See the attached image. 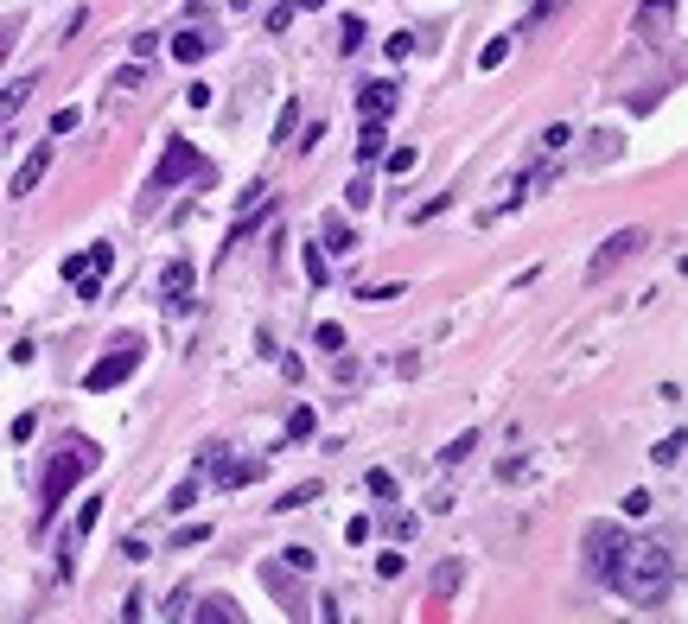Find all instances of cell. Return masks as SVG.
Instances as JSON below:
<instances>
[{
  "label": "cell",
  "mask_w": 688,
  "mask_h": 624,
  "mask_svg": "<svg viewBox=\"0 0 688 624\" xmlns=\"http://www.w3.org/2000/svg\"><path fill=\"white\" fill-rule=\"evenodd\" d=\"M211 45H217L211 32L192 26V32H179V39H172V58H179V64H198V58H211Z\"/></svg>",
  "instance_id": "4fadbf2b"
},
{
  "label": "cell",
  "mask_w": 688,
  "mask_h": 624,
  "mask_svg": "<svg viewBox=\"0 0 688 624\" xmlns=\"http://www.w3.org/2000/svg\"><path fill=\"white\" fill-rule=\"evenodd\" d=\"M453 586H459V567H453V561H446V567H440V574H434V593H453Z\"/></svg>",
  "instance_id": "d590c367"
},
{
  "label": "cell",
  "mask_w": 688,
  "mask_h": 624,
  "mask_svg": "<svg viewBox=\"0 0 688 624\" xmlns=\"http://www.w3.org/2000/svg\"><path fill=\"white\" fill-rule=\"evenodd\" d=\"M364 484H370V491H376V497H395V478H389V472H370Z\"/></svg>",
  "instance_id": "74e56055"
},
{
  "label": "cell",
  "mask_w": 688,
  "mask_h": 624,
  "mask_svg": "<svg viewBox=\"0 0 688 624\" xmlns=\"http://www.w3.org/2000/svg\"><path fill=\"white\" fill-rule=\"evenodd\" d=\"M319 344L325 351H344V325H319Z\"/></svg>",
  "instance_id": "e575fe53"
},
{
  "label": "cell",
  "mask_w": 688,
  "mask_h": 624,
  "mask_svg": "<svg viewBox=\"0 0 688 624\" xmlns=\"http://www.w3.org/2000/svg\"><path fill=\"white\" fill-rule=\"evenodd\" d=\"M644 242H650L644 230H618V236H606V249H599L593 262H587V281H606V274H612L618 262H631V255H638Z\"/></svg>",
  "instance_id": "52a82bcc"
},
{
  "label": "cell",
  "mask_w": 688,
  "mask_h": 624,
  "mask_svg": "<svg viewBox=\"0 0 688 624\" xmlns=\"http://www.w3.org/2000/svg\"><path fill=\"white\" fill-rule=\"evenodd\" d=\"M294 121H300V102H287L281 121H274V147H287V134H294Z\"/></svg>",
  "instance_id": "cb8c5ba5"
},
{
  "label": "cell",
  "mask_w": 688,
  "mask_h": 624,
  "mask_svg": "<svg viewBox=\"0 0 688 624\" xmlns=\"http://www.w3.org/2000/svg\"><path fill=\"white\" fill-rule=\"evenodd\" d=\"M198 491H204V478H185V484H179V491H172V497H166V504H172V510H192V504H198Z\"/></svg>",
  "instance_id": "7402d4cb"
},
{
  "label": "cell",
  "mask_w": 688,
  "mask_h": 624,
  "mask_svg": "<svg viewBox=\"0 0 688 624\" xmlns=\"http://www.w3.org/2000/svg\"><path fill=\"white\" fill-rule=\"evenodd\" d=\"M32 90H39V71H26V77H13V83H7V90H0V128H7V121H13V115H20V109H26V96H32Z\"/></svg>",
  "instance_id": "30bf717a"
},
{
  "label": "cell",
  "mask_w": 688,
  "mask_h": 624,
  "mask_svg": "<svg viewBox=\"0 0 688 624\" xmlns=\"http://www.w3.org/2000/svg\"><path fill=\"white\" fill-rule=\"evenodd\" d=\"M294 26V0H287V7H268V32H287Z\"/></svg>",
  "instance_id": "f546056e"
},
{
  "label": "cell",
  "mask_w": 688,
  "mask_h": 624,
  "mask_svg": "<svg viewBox=\"0 0 688 624\" xmlns=\"http://www.w3.org/2000/svg\"><path fill=\"white\" fill-rule=\"evenodd\" d=\"M45 172H51V141H39V147H32L26 160H20V172H13V185H7V198H32Z\"/></svg>",
  "instance_id": "ba28073f"
},
{
  "label": "cell",
  "mask_w": 688,
  "mask_h": 624,
  "mask_svg": "<svg viewBox=\"0 0 688 624\" xmlns=\"http://www.w3.org/2000/svg\"><path fill=\"white\" fill-rule=\"evenodd\" d=\"M77 121H83V109H58V115H51V134H71Z\"/></svg>",
  "instance_id": "1f68e13d"
},
{
  "label": "cell",
  "mask_w": 688,
  "mask_h": 624,
  "mask_svg": "<svg viewBox=\"0 0 688 624\" xmlns=\"http://www.w3.org/2000/svg\"><path fill=\"white\" fill-rule=\"evenodd\" d=\"M383 147H389L383 121H364V134H357V153H364V160H383Z\"/></svg>",
  "instance_id": "9a60e30c"
},
{
  "label": "cell",
  "mask_w": 688,
  "mask_h": 624,
  "mask_svg": "<svg viewBox=\"0 0 688 624\" xmlns=\"http://www.w3.org/2000/svg\"><path fill=\"white\" fill-rule=\"evenodd\" d=\"M357 45H364V20H344L338 26V51H357Z\"/></svg>",
  "instance_id": "484cf974"
},
{
  "label": "cell",
  "mask_w": 688,
  "mask_h": 624,
  "mask_svg": "<svg viewBox=\"0 0 688 624\" xmlns=\"http://www.w3.org/2000/svg\"><path fill=\"white\" fill-rule=\"evenodd\" d=\"M13 39H20V20H7V26H0V58L13 51Z\"/></svg>",
  "instance_id": "f35d334b"
},
{
  "label": "cell",
  "mask_w": 688,
  "mask_h": 624,
  "mask_svg": "<svg viewBox=\"0 0 688 624\" xmlns=\"http://www.w3.org/2000/svg\"><path fill=\"white\" fill-rule=\"evenodd\" d=\"M325 249H332V255H351V249H357V236L344 230V223H325Z\"/></svg>",
  "instance_id": "ffe728a7"
},
{
  "label": "cell",
  "mask_w": 688,
  "mask_h": 624,
  "mask_svg": "<svg viewBox=\"0 0 688 624\" xmlns=\"http://www.w3.org/2000/svg\"><path fill=\"white\" fill-rule=\"evenodd\" d=\"M313 427H319L313 408H294V414H287V440H313Z\"/></svg>",
  "instance_id": "e0dca14e"
},
{
  "label": "cell",
  "mask_w": 688,
  "mask_h": 624,
  "mask_svg": "<svg viewBox=\"0 0 688 624\" xmlns=\"http://www.w3.org/2000/svg\"><path fill=\"white\" fill-rule=\"evenodd\" d=\"M185 618H198V624H243V612H236V605L223 599V593L198 599V605H192V612H185Z\"/></svg>",
  "instance_id": "7c38bea8"
},
{
  "label": "cell",
  "mask_w": 688,
  "mask_h": 624,
  "mask_svg": "<svg viewBox=\"0 0 688 624\" xmlns=\"http://www.w3.org/2000/svg\"><path fill=\"white\" fill-rule=\"evenodd\" d=\"M204 465H211V478L223 484V491H243V484L262 478V459H236L230 446H204Z\"/></svg>",
  "instance_id": "8992f818"
},
{
  "label": "cell",
  "mask_w": 688,
  "mask_h": 624,
  "mask_svg": "<svg viewBox=\"0 0 688 624\" xmlns=\"http://www.w3.org/2000/svg\"><path fill=\"white\" fill-rule=\"evenodd\" d=\"M179 179H211V166L198 160V147H192V141H166L160 166L147 172V192H172Z\"/></svg>",
  "instance_id": "3957f363"
},
{
  "label": "cell",
  "mask_w": 688,
  "mask_h": 624,
  "mask_svg": "<svg viewBox=\"0 0 688 624\" xmlns=\"http://www.w3.org/2000/svg\"><path fill=\"white\" fill-rule=\"evenodd\" d=\"M319 497V478H306V484H294L287 497H274V510H300V504H313Z\"/></svg>",
  "instance_id": "2e32d148"
},
{
  "label": "cell",
  "mask_w": 688,
  "mask_h": 624,
  "mask_svg": "<svg viewBox=\"0 0 688 624\" xmlns=\"http://www.w3.org/2000/svg\"><path fill=\"white\" fill-rule=\"evenodd\" d=\"M650 504H657V497H650V491H625V510H631V516H644Z\"/></svg>",
  "instance_id": "8d00e7d4"
},
{
  "label": "cell",
  "mask_w": 688,
  "mask_h": 624,
  "mask_svg": "<svg viewBox=\"0 0 688 624\" xmlns=\"http://www.w3.org/2000/svg\"><path fill=\"white\" fill-rule=\"evenodd\" d=\"M160 287L172 293V312H185V306H192V262H166Z\"/></svg>",
  "instance_id": "8fae6325"
},
{
  "label": "cell",
  "mask_w": 688,
  "mask_h": 624,
  "mask_svg": "<svg viewBox=\"0 0 688 624\" xmlns=\"http://www.w3.org/2000/svg\"><path fill=\"white\" fill-rule=\"evenodd\" d=\"M504 58H510V39H491L485 51H478V71H497Z\"/></svg>",
  "instance_id": "603a6c76"
},
{
  "label": "cell",
  "mask_w": 688,
  "mask_h": 624,
  "mask_svg": "<svg viewBox=\"0 0 688 624\" xmlns=\"http://www.w3.org/2000/svg\"><path fill=\"white\" fill-rule=\"evenodd\" d=\"M294 7H325V0H294Z\"/></svg>",
  "instance_id": "ab89813d"
},
{
  "label": "cell",
  "mask_w": 688,
  "mask_h": 624,
  "mask_svg": "<svg viewBox=\"0 0 688 624\" xmlns=\"http://www.w3.org/2000/svg\"><path fill=\"white\" fill-rule=\"evenodd\" d=\"M96 523H102V497H90V504H83V510H77V535H90Z\"/></svg>",
  "instance_id": "83f0119b"
},
{
  "label": "cell",
  "mask_w": 688,
  "mask_h": 624,
  "mask_svg": "<svg viewBox=\"0 0 688 624\" xmlns=\"http://www.w3.org/2000/svg\"><path fill=\"white\" fill-rule=\"evenodd\" d=\"M383 160H389V172H395V179H402V172H415V166H421V147H395V153L383 147Z\"/></svg>",
  "instance_id": "d6986e66"
},
{
  "label": "cell",
  "mask_w": 688,
  "mask_h": 624,
  "mask_svg": "<svg viewBox=\"0 0 688 624\" xmlns=\"http://www.w3.org/2000/svg\"><path fill=\"white\" fill-rule=\"evenodd\" d=\"M96 459H102V446L96 440H83V433H64L58 446H51V459H45V478H39V510H45V523L64 510V497H71V484L83 472H96Z\"/></svg>",
  "instance_id": "7a4b0ae2"
},
{
  "label": "cell",
  "mask_w": 688,
  "mask_h": 624,
  "mask_svg": "<svg viewBox=\"0 0 688 624\" xmlns=\"http://www.w3.org/2000/svg\"><path fill=\"white\" fill-rule=\"evenodd\" d=\"M650 453H657V465H676V459H682V433H669V440H657Z\"/></svg>",
  "instance_id": "d4e9b609"
},
{
  "label": "cell",
  "mask_w": 688,
  "mask_h": 624,
  "mask_svg": "<svg viewBox=\"0 0 688 624\" xmlns=\"http://www.w3.org/2000/svg\"><path fill=\"white\" fill-rule=\"evenodd\" d=\"M185 612H192V593H185V586H179V593L166 599V618H185Z\"/></svg>",
  "instance_id": "836d02e7"
},
{
  "label": "cell",
  "mask_w": 688,
  "mask_h": 624,
  "mask_svg": "<svg viewBox=\"0 0 688 624\" xmlns=\"http://www.w3.org/2000/svg\"><path fill=\"white\" fill-rule=\"evenodd\" d=\"M141 357H147V351H141V344H134V338H122V344H115V351H109V357H102V363H96V370H90V376H83V389H90V395H109L115 383H128V376H134V370H141Z\"/></svg>",
  "instance_id": "277c9868"
},
{
  "label": "cell",
  "mask_w": 688,
  "mask_h": 624,
  "mask_svg": "<svg viewBox=\"0 0 688 624\" xmlns=\"http://www.w3.org/2000/svg\"><path fill=\"white\" fill-rule=\"evenodd\" d=\"M618 548H625V529H618V523H587V535H580V561H587V574H593V580H606V574H612Z\"/></svg>",
  "instance_id": "5b68a950"
},
{
  "label": "cell",
  "mask_w": 688,
  "mask_h": 624,
  "mask_svg": "<svg viewBox=\"0 0 688 624\" xmlns=\"http://www.w3.org/2000/svg\"><path fill=\"white\" fill-rule=\"evenodd\" d=\"M281 567H294V574H313V548H287Z\"/></svg>",
  "instance_id": "f1b7e54d"
},
{
  "label": "cell",
  "mask_w": 688,
  "mask_h": 624,
  "mask_svg": "<svg viewBox=\"0 0 688 624\" xmlns=\"http://www.w3.org/2000/svg\"><path fill=\"white\" fill-rule=\"evenodd\" d=\"M402 567H408L402 548H383V554H376V580H402Z\"/></svg>",
  "instance_id": "ac0fdd59"
},
{
  "label": "cell",
  "mask_w": 688,
  "mask_h": 624,
  "mask_svg": "<svg viewBox=\"0 0 688 624\" xmlns=\"http://www.w3.org/2000/svg\"><path fill=\"white\" fill-rule=\"evenodd\" d=\"M306 281H313V287H325V249H319V242H306Z\"/></svg>",
  "instance_id": "44dd1931"
},
{
  "label": "cell",
  "mask_w": 688,
  "mask_h": 624,
  "mask_svg": "<svg viewBox=\"0 0 688 624\" xmlns=\"http://www.w3.org/2000/svg\"><path fill=\"white\" fill-rule=\"evenodd\" d=\"M472 453H478V433L466 427V433H453V440H446V446H440V465H466Z\"/></svg>",
  "instance_id": "5bb4252c"
},
{
  "label": "cell",
  "mask_w": 688,
  "mask_h": 624,
  "mask_svg": "<svg viewBox=\"0 0 688 624\" xmlns=\"http://www.w3.org/2000/svg\"><path fill=\"white\" fill-rule=\"evenodd\" d=\"M606 580L618 586L625 605L650 612V605L669 599V586H676V554H669L657 535H625V548H618V561H612Z\"/></svg>",
  "instance_id": "6da1fadb"
},
{
  "label": "cell",
  "mask_w": 688,
  "mask_h": 624,
  "mask_svg": "<svg viewBox=\"0 0 688 624\" xmlns=\"http://www.w3.org/2000/svg\"><path fill=\"white\" fill-rule=\"evenodd\" d=\"M364 300H370V306H383V300H402V281H376V287H364Z\"/></svg>",
  "instance_id": "4316f807"
},
{
  "label": "cell",
  "mask_w": 688,
  "mask_h": 624,
  "mask_svg": "<svg viewBox=\"0 0 688 624\" xmlns=\"http://www.w3.org/2000/svg\"><path fill=\"white\" fill-rule=\"evenodd\" d=\"M408 51H415V32H395V39H389V58H395V64H402V58H408Z\"/></svg>",
  "instance_id": "d6a6232c"
},
{
  "label": "cell",
  "mask_w": 688,
  "mask_h": 624,
  "mask_svg": "<svg viewBox=\"0 0 688 624\" xmlns=\"http://www.w3.org/2000/svg\"><path fill=\"white\" fill-rule=\"evenodd\" d=\"M395 102H402V90H395V83H364V90H357V109H364V121H389L395 115Z\"/></svg>",
  "instance_id": "9c48e42d"
},
{
  "label": "cell",
  "mask_w": 688,
  "mask_h": 624,
  "mask_svg": "<svg viewBox=\"0 0 688 624\" xmlns=\"http://www.w3.org/2000/svg\"><path fill=\"white\" fill-rule=\"evenodd\" d=\"M344 198H351V211H364V204H370V179H351V185H344Z\"/></svg>",
  "instance_id": "4dcf8cb0"
}]
</instances>
